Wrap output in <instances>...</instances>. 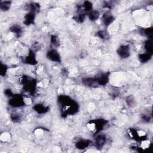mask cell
I'll return each mask as SVG.
<instances>
[{"label":"cell","instance_id":"1","mask_svg":"<svg viewBox=\"0 0 153 153\" xmlns=\"http://www.w3.org/2000/svg\"><path fill=\"white\" fill-rule=\"evenodd\" d=\"M57 102L61 107L62 115L64 117L72 115L77 112L79 105L77 103L67 95H61L58 97Z\"/></svg>","mask_w":153,"mask_h":153},{"label":"cell","instance_id":"2","mask_svg":"<svg viewBox=\"0 0 153 153\" xmlns=\"http://www.w3.org/2000/svg\"><path fill=\"white\" fill-rule=\"evenodd\" d=\"M22 83L23 85V88L29 93H33L36 89V81L28 78V76H23L22 80Z\"/></svg>","mask_w":153,"mask_h":153},{"label":"cell","instance_id":"3","mask_svg":"<svg viewBox=\"0 0 153 153\" xmlns=\"http://www.w3.org/2000/svg\"><path fill=\"white\" fill-rule=\"evenodd\" d=\"M24 98L20 95H14L9 100V105L13 108H19L25 105Z\"/></svg>","mask_w":153,"mask_h":153},{"label":"cell","instance_id":"4","mask_svg":"<svg viewBox=\"0 0 153 153\" xmlns=\"http://www.w3.org/2000/svg\"><path fill=\"white\" fill-rule=\"evenodd\" d=\"M107 121L104 119H97L90 122L89 124L93 125L95 133H98L104 129L105 126L107 125Z\"/></svg>","mask_w":153,"mask_h":153},{"label":"cell","instance_id":"5","mask_svg":"<svg viewBox=\"0 0 153 153\" xmlns=\"http://www.w3.org/2000/svg\"><path fill=\"white\" fill-rule=\"evenodd\" d=\"M47 58L52 62L61 63V57L59 52L55 49H52L47 53Z\"/></svg>","mask_w":153,"mask_h":153},{"label":"cell","instance_id":"6","mask_svg":"<svg viewBox=\"0 0 153 153\" xmlns=\"http://www.w3.org/2000/svg\"><path fill=\"white\" fill-rule=\"evenodd\" d=\"M117 54L123 59L129 57L130 55V47L128 45H122L117 50Z\"/></svg>","mask_w":153,"mask_h":153},{"label":"cell","instance_id":"7","mask_svg":"<svg viewBox=\"0 0 153 153\" xmlns=\"http://www.w3.org/2000/svg\"><path fill=\"white\" fill-rule=\"evenodd\" d=\"M107 137L105 135L100 134L98 135L95 138V146L98 148H102L106 143Z\"/></svg>","mask_w":153,"mask_h":153},{"label":"cell","instance_id":"8","mask_svg":"<svg viewBox=\"0 0 153 153\" xmlns=\"http://www.w3.org/2000/svg\"><path fill=\"white\" fill-rule=\"evenodd\" d=\"M98 86H105L109 81V74L104 73L96 77Z\"/></svg>","mask_w":153,"mask_h":153},{"label":"cell","instance_id":"9","mask_svg":"<svg viewBox=\"0 0 153 153\" xmlns=\"http://www.w3.org/2000/svg\"><path fill=\"white\" fill-rule=\"evenodd\" d=\"M114 20V18L111 13L107 12L102 16V22L105 26L108 27L109 25H111Z\"/></svg>","mask_w":153,"mask_h":153},{"label":"cell","instance_id":"10","mask_svg":"<svg viewBox=\"0 0 153 153\" xmlns=\"http://www.w3.org/2000/svg\"><path fill=\"white\" fill-rule=\"evenodd\" d=\"M35 14L34 13H32V12H29L28 14H27L25 16V18H24V21L23 23L25 25H30L32 23H33L34 22V20H35Z\"/></svg>","mask_w":153,"mask_h":153},{"label":"cell","instance_id":"11","mask_svg":"<svg viewBox=\"0 0 153 153\" xmlns=\"http://www.w3.org/2000/svg\"><path fill=\"white\" fill-rule=\"evenodd\" d=\"M33 109L34 111H36L38 114H45L48 111V107H46L44 105L41 104H37L34 105L33 107Z\"/></svg>","mask_w":153,"mask_h":153},{"label":"cell","instance_id":"12","mask_svg":"<svg viewBox=\"0 0 153 153\" xmlns=\"http://www.w3.org/2000/svg\"><path fill=\"white\" fill-rule=\"evenodd\" d=\"M91 143V141L89 140L82 139L78 141L75 143L76 148L79 150H84L87 148Z\"/></svg>","mask_w":153,"mask_h":153},{"label":"cell","instance_id":"13","mask_svg":"<svg viewBox=\"0 0 153 153\" xmlns=\"http://www.w3.org/2000/svg\"><path fill=\"white\" fill-rule=\"evenodd\" d=\"M83 83L86 85L87 86L89 87H92V86H95V85L96 86H98V83H97V80L96 78H86V79H84L83 80Z\"/></svg>","mask_w":153,"mask_h":153},{"label":"cell","instance_id":"14","mask_svg":"<svg viewBox=\"0 0 153 153\" xmlns=\"http://www.w3.org/2000/svg\"><path fill=\"white\" fill-rule=\"evenodd\" d=\"M25 62L28 64L32 65L37 64V60H36V56L34 54H33V53L31 52V51L29 53L28 55L25 57Z\"/></svg>","mask_w":153,"mask_h":153},{"label":"cell","instance_id":"15","mask_svg":"<svg viewBox=\"0 0 153 153\" xmlns=\"http://www.w3.org/2000/svg\"><path fill=\"white\" fill-rule=\"evenodd\" d=\"M10 30L12 32L14 33L17 37H20V36L22 34V28L20 27V26L18 25H13V26L10 28Z\"/></svg>","mask_w":153,"mask_h":153},{"label":"cell","instance_id":"16","mask_svg":"<svg viewBox=\"0 0 153 153\" xmlns=\"http://www.w3.org/2000/svg\"><path fill=\"white\" fill-rule=\"evenodd\" d=\"M152 55L145 52V53L139 54L138 57H139V61L142 63H146V62H147L148 61H149L150 60L151 57H152Z\"/></svg>","mask_w":153,"mask_h":153},{"label":"cell","instance_id":"17","mask_svg":"<svg viewBox=\"0 0 153 153\" xmlns=\"http://www.w3.org/2000/svg\"><path fill=\"white\" fill-rule=\"evenodd\" d=\"M100 16L99 12L97 10H92L90 12L88 13V18L91 21L96 20Z\"/></svg>","mask_w":153,"mask_h":153},{"label":"cell","instance_id":"18","mask_svg":"<svg viewBox=\"0 0 153 153\" xmlns=\"http://www.w3.org/2000/svg\"><path fill=\"white\" fill-rule=\"evenodd\" d=\"M12 2L9 1H5L0 2V8L2 11L6 12L10 8Z\"/></svg>","mask_w":153,"mask_h":153},{"label":"cell","instance_id":"19","mask_svg":"<svg viewBox=\"0 0 153 153\" xmlns=\"http://www.w3.org/2000/svg\"><path fill=\"white\" fill-rule=\"evenodd\" d=\"M152 47H153L152 43L150 40H147V41L145 42V44H144V48H145L147 53L152 55V51H153Z\"/></svg>","mask_w":153,"mask_h":153},{"label":"cell","instance_id":"20","mask_svg":"<svg viewBox=\"0 0 153 153\" xmlns=\"http://www.w3.org/2000/svg\"><path fill=\"white\" fill-rule=\"evenodd\" d=\"M83 10L86 12H90L92 10L93 5L92 3L90 1H85L83 5Z\"/></svg>","mask_w":153,"mask_h":153},{"label":"cell","instance_id":"21","mask_svg":"<svg viewBox=\"0 0 153 153\" xmlns=\"http://www.w3.org/2000/svg\"><path fill=\"white\" fill-rule=\"evenodd\" d=\"M97 36L102 40H107L109 38L108 33L105 31H99L97 32Z\"/></svg>","mask_w":153,"mask_h":153},{"label":"cell","instance_id":"22","mask_svg":"<svg viewBox=\"0 0 153 153\" xmlns=\"http://www.w3.org/2000/svg\"><path fill=\"white\" fill-rule=\"evenodd\" d=\"M29 8L30 12H32L36 13L40 9V5L37 3H31L29 5Z\"/></svg>","mask_w":153,"mask_h":153},{"label":"cell","instance_id":"23","mask_svg":"<svg viewBox=\"0 0 153 153\" xmlns=\"http://www.w3.org/2000/svg\"><path fill=\"white\" fill-rule=\"evenodd\" d=\"M85 18H86V14L81 12V13L78 14V15H76L75 19L79 23H82L84 21Z\"/></svg>","mask_w":153,"mask_h":153},{"label":"cell","instance_id":"24","mask_svg":"<svg viewBox=\"0 0 153 153\" xmlns=\"http://www.w3.org/2000/svg\"><path fill=\"white\" fill-rule=\"evenodd\" d=\"M7 70H8V68H7V65L1 63V67H0V75L3 76H5L7 74Z\"/></svg>","mask_w":153,"mask_h":153},{"label":"cell","instance_id":"25","mask_svg":"<svg viewBox=\"0 0 153 153\" xmlns=\"http://www.w3.org/2000/svg\"><path fill=\"white\" fill-rule=\"evenodd\" d=\"M21 117L19 114L14 113L11 115V120L14 123H18L20 120Z\"/></svg>","mask_w":153,"mask_h":153},{"label":"cell","instance_id":"26","mask_svg":"<svg viewBox=\"0 0 153 153\" xmlns=\"http://www.w3.org/2000/svg\"><path fill=\"white\" fill-rule=\"evenodd\" d=\"M59 39L57 37L55 36H52V37H51V44H52L53 46L57 47L59 44Z\"/></svg>","mask_w":153,"mask_h":153},{"label":"cell","instance_id":"27","mask_svg":"<svg viewBox=\"0 0 153 153\" xmlns=\"http://www.w3.org/2000/svg\"><path fill=\"white\" fill-rule=\"evenodd\" d=\"M143 32H144V34H145V36L151 38L152 35V28H147L145 29H144Z\"/></svg>","mask_w":153,"mask_h":153},{"label":"cell","instance_id":"28","mask_svg":"<svg viewBox=\"0 0 153 153\" xmlns=\"http://www.w3.org/2000/svg\"><path fill=\"white\" fill-rule=\"evenodd\" d=\"M4 93L7 96L10 97V98H11L12 96H14L12 91L10 89H6L5 90H4Z\"/></svg>","mask_w":153,"mask_h":153},{"label":"cell","instance_id":"29","mask_svg":"<svg viewBox=\"0 0 153 153\" xmlns=\"http://www.w3.org/2000/svg\"><path fill=\"white\" fill-rule=\"evenodd\" d=\"M142 119L143 121H145L146 122H149L151 120V117L147 115H143L142 117Z\"/></svg>","mask_w":153,"mask_h":153}]
</instances>
